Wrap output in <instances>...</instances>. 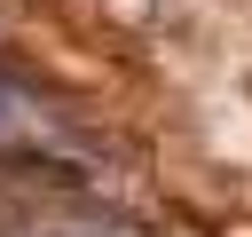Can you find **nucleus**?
Returning <instances> with one entry per match:
<instances>
[{
    "label": "nucleus",
    "instance_id": "nucleus-1",
    "mask_svg": "<svg viewBox=\"0 0 252 237\" xmlns=\"http://www.w3.org/2000/svg\"><path fill=\"white\" fill-rule=\"evenodd\" d=\"M0 150L79 166V126L63 118V103H55L47 87H24L16 71H0Z\"/></svg>",
    "mask_w": 252,
    "mask_h": 237
}]
</instances>
